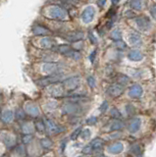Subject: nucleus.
<instances>
[{
    "mask_svg": "<svg viewBox=\"0 0 156 157\" xmlns=\"http://www.w3.org/2000/svg\"><path fill=\"white\" fill-rule=\"evenodd\" d=\"M46 16L50 19L60 20V21H66L69 19V14L64 8L58 5H51L46 10Z\"/></svg>",
    "mask_w": 156,
    "mask_h": 157,
    "instance_id": "nucleus-1",
    "label": "nucleus"
},
{
    "mask_svg": "<svg viewBox=\"0 0 156 157\" xmlns=\"http://www.w3.org/2000/svg\"><path fill=\"white\" fill-rule=\"evenodd\" d=\"M42 71L45 74L50 75V76L59 75L60 72L62 71V67H61V65H59V64L48 62V63H45L44 65L42 66Z\"/></svg>",
    "mask_w": 156,
    "mask_h": 157,
    "instance_id": "nucleus-2",
    "label": "nucleus"
},
{
    "mask_svg": "<svg viewBox=\"0 0 156 157\" xmlns=\"http://www.w3.org/2000/svg\"><path fill=\"white\" fill-rule=\"evenodd\" d=\"M95 16V9L93 6H87L82 13V20L85 24H89L93 21Z\"/></svg>",
    "mask_w": 156,
    "mask_h": 157,
    "instance_id": "nucleus-3",
    "label": "nucleus"
},
{
    "mask_svg": "<svg viewBox=\"0 0 156 157\" xmlns=\"http://www.w3.org/2000/svg\"><path fill=\"white\" fill-rule=\"evenodd\" d=\"M44 126H45V129L47 130V132L51 135H57V134L62 132L63 131H65L64 128L59 126L51 120H45Z\"/></svg>",
    "mask_w": 156,
    "mask_h": 157,
    "instance_id": "nucleus-4",
    "label": "nucleus"
},
{
    "mask_svg": "<svg viewBox=\"0 0 156 157\" xmlns=\"http://www.w3.org/2000/svg\"><path fill=\"white\" fill-rule=\"evenodd\" d=\"M135 24L139 29L143 32H148L151 29V22L149 18L145 16H139L135 19Z\"/></svg>",
    "mask_w": 156,
    "mask_h": 157,
    "instance_id": "nucleus-5",
    "label": "nucleus"
},
{
    "mask_svg": "<svg viewBox=\"0 0 156 157\" xmlns=\"http://www.w3.org/2000/svg\"><path fill=\"white\" fill-rule=\"evenodd\" d=\"M60 80H61L60 75H52V76H48L46 78H43L36 81V83H37V86H47L53 85V83L59 82Z\"/></svg>",
    "mask_w": 156,
    "mask_h": 157,
    "instance_id": "nucleus-6",
    "label": "nucleus"
},
{
    "mask_svg": "<svg viewBox=\"0 0 156 157\" xmlns=\"http://www.w3.org/2000/svg\"><path fill=\"white\" fill-rule=\"evenodd\" d=\"M80 82H81V78L76 76V77H72L70 78H67V80H65L62 82V85L67 90H74L75 88L79 86Z\"/></svg>",
    "mask_w": 156,
    "mask_h": 157,
    "instance_id": "nucleus-7",
    "label": "nucleus"
},
{
    "mask_svg": "<svg viewBox=\"0 0 156 157\" xmlns=\"http://www.w3.org/2000/svg\"><path fill=\"white\" fill-rule=\"evenodd\" d=\"M48 90H49L48 92H49L53 97H61L64 95L66 90L64 88V86H63L62 83L56 82V83H53V85H50Z\"/></svg>",
    "mask_w": 156,
    "mask_h": 157,
    "instance_id": "nucleus-8",
    "label": "nucleus"
},
{
    "mask_svg": "<svg viewBox=\"0 0 156 157\" xmlns=\"http://www.w3.org/2000/svg\"><path fill=\"white\" fill-rule=\"evenodd\" d=\"M124 92V86L119 83H114L111 85L107 88V94L111 97H118Z\"/></svg>",
    "mask_w": 156,
    "mask_h": 157,
    "instance_id": "nucleus-9",
    "label": "nucleus"
},
{
    "mask_svg": "<svg viewBox=\"0 0 156 157\" xmlns=\"http://www.w3.org/2000/svg\"><path fill=\"white\" fill-rule=\"evenodd\" d=\"M56 45H57L56 41L50 36H45L40 40V46L43 49H48V50H50V49H54V47Z\"/></svg>",
    "mask_w": 156,
    "mask_h": 157,
    "instance_id": "nucleus-10",
    "label": "nucleus"
},
{
    "mask_svg": "<svg viewBox=\"0 0 156 157\" xmlns=\"http://www.w3.org/2000/svg\"><path fill=\"white\" fill-rule=\"evenodd\" d=\"M85 36V33L84 32L82 31H75V32H72L67 33L65 36V38L67 39L68 41H71V42H76V41H79L81 39H82Z\"/></svg>",
    "mask_w": 156,
    "mask_h": 157,
    "instance_id": "nucleus-11",
    "label": "nucleus"
},
{
    "mask_svg": "<svg viewBox=\"0 0 156 157\" xmlns=\"http://www.w3.org/2000/svg\"><path fill=\"white\" fill-rule=\"evenodd\" d=\"M32 31L35 36H50L52 33V32L49 29L43 27L41 25H36V26H33Z\"/></svg>",
    "mask_w": 156,
    "mask_h": 157,
    "instance_id": "nucleus-12",
    "label": "nucleus"
},
{
    "mask_svg": "<svg viewBox=\"0 0 156 157\" xmlns=\"http://www.w3.org/2000/svg\"><path fill=\"white\" fill-rule=\"evenodd\" d=\"M129 43L131 46H139L143 44V38L138 33H131L129 36Z\"/></svg>",
    "mask_w": 156,
    "mask_h": 157,
    "instance_id": "nucleus-13",
    "label": "nucleus"
},
{
    "mask_svg": "<svg viewBox=\"0 0 156 157\" xmlns=\"http://www.w3.org/2000/svg\"><path fill=\"white\" fill-rule=\"evenodd\" d=\"M25 110L27 113H29L32 116H38L40 115V109L38 107L32 102H28L25 105Z\"/></svg>",
    "mask_w": 156,
    "mask_h": 157,
    "instance_id": "nucleus-14",
    "label": "nucleus"
},
{
    "mask_svg": "<svg viewBox=\"0 0 156 157\" xmlns=\"http://www.w3.org/2000/svg\"><path fill=\"white\" fill-rule=\"evenodd\" d=\"M143 87H141L139 85H134L130 87L129 90V95L131 97H134V98H138L140 97L141 94H143Z\"/></svg>",
    "mask_w": 156,
    "mask_h": 157,
    "instance_id": "nucleus-15",
    "label": "nucleus"
},
{
    "mask_svg": "<svg viewBox=\"0 0 156 157\" xmlns=\"http://www.w3.org/2000/svg\"><path fill=\"white\" fill-rule=\"evenodd\" d=\"M78 109H79L78 105L72 102L65 103V104L63 105V112L66 113V114H74V113L78 111Z\"/></svg>",
    "mask_w": 156,
    "mask_h": 157,
    "instance_id": "nucleus-16",
    "label": "nucleus"
},
{
    "mask_svg": "<svg viewBox=\"0 0 156 157\" xmlns=\"http://www.w3.org/2000/svg\"><path fill=\"white\" fill-rule=\"evenodd\" d=\"M140 126H141V120L139 119V118H135L134 120H131V122L130 123V125H129L130 132H131V134L136 132L140 129Z\"/></svg>",
    "mask_w": 156,
    "mask_h": 157,
    "instance_id": "nucleus-17",
    "label": "nucleus"
},
{
    "mask_svg": "<svg viewBox=\"0 0 156 157\" xmlns=\"http://www.w3.org/2000/svg\"><path fill=\"white\" fill-rule=\"evenodd\" d=\"M124 149V145L122 142H115V144H111L108 147V151L110 153H113V154H118L121 153L122 151Z\"/></svg>",
    "mask_w": 156,
    "mask_h": 157,
    "instance_id": "nucleus-18",
    "label": "nucleus"
},
{
    "mask_svg": "<svg viewBox=\"0 0 156 157\" xmlns=\"http://www.w3.org/2000/svg\"><path fill=\"white\" fill-rule=\"evenodd\" d=\"M128 58L131 61H140L143 60V54H141L139 50H131L128 54Z\"/></svg>",
    "mask_w": 156,
    "mask_h": 157,
    "instance_id": "nucleus-19",
    "label": "nucleus"
},
{
    "mask_svg": "<svg viewBox=\"0 0 156 157\" xmlns=\"http://www.w3.org/2000/svg\"><path fill=\"white\" fill-rule=\"evenodd\" d=\"M1 119L4 123H10L14 119V113L11 110H5L2 112Z\"/></svg>",
    "mask_w": 156,
    "mask_h": 157,
    "instance_id": "nucleus-20",
    "label": "nucleus"
},
{
    "mask_svg": "<svg viewBox=\"0 0 156 157\" xmlns=\"http://www.w3.org/2000/svg\"><path fill=\"white\" fill-rule=\"evenodd\" d=\"M130 5H131V7L133 8V9L139 11V10H141V9H143V7L144 0H131Z\"/></svg>",
    "mask_w": 156,
    "mask_h": 157,
    "instance_id": "nucleus-21",
    "label": "nucleus"
},
{
    "mask_svg": "<svg viewBox=\"0 0 156 157\" xmlns=\"http://www.w3.org/2000/svg\"><path fill=\"white\" fill-rule=\"evenodd\" d=\"M89 145L92 147V149H100L103 147L104 145V140H101V139H95V140H92L90 141Z\"/></svg>",
    "mask_w": 156,
    "mask_h": 157,
    "instance_id": "nucleus-22",
    "label": "nucleus"
},
{
    "mask_svg": "<svg viewBox=\"0 0 156 157\" xmlns=\"http://www.w3.org/2000/svg\"><path fill=\"white\" fill-rule=\"evenodd\" d=\"M3 142L6 144L7 147H12V146L15 145L16 140H15V137H14L13 136L6 135L5 136H4V139H3Z\"/></svg>",
    "mask_w": 156,
    "mask_h": 157,
    "instance_id": "nucleus-23",
    "label": "nucleus"
},
{
    "mask_svg": "<svg viewBox=\"0 0 156 157\" xmlns=\"http://www.w3.org/2000/svg\"><path fill=\"white\" fill-rule=\"evenodd\" d=\"M124 128V124L121 121H115L114 123H112V125L110 126V131H120Z\"/></svg>",
    "mask_w": 156,
    "mask_h": 157,
    "instance_id": "nucleus-24",
    "label": "nucleus"
},
{
    "mask_svg": "<svg viewBox=\"0 0 156 157\" xmlns=\"http://www.w3.org/2000/svg\"><path fill=\"white\" fill-rule=\"evenodd\" d=\"M111 38L114 39V40H122V33H121V31L119 29H116L114 31H112L111 33Z\"/></svg>",
    "mask_w": 156,
    "mask_h": 157,
    "instance_id": "nucleus-25",
    "label": "nucleus"
},
{
    "mask_svg": "<svg viewBox=\"0 0 156 157\" xmlns=\"http://www.w3.org/2000/svg\"><path fill=\"white\" fill-rule=\"evenodd\" d=\"M22 130H23L24 132H25V134L30 135L31 132H32L33 128H32V125L30 124V123H25V124L22 126Z\"/></svg>",
    "mask_w": 156,
    "mask_h": 157,
    "instance_id": "nucleus-26",
    "label": "nucleus"
},
{
    "mask_svg": "<svg viewBox=\"0 0 156 157\" xmlns=\"http://www.w3.org/2000/svg\"><path fill=\"white\" fill-rule=\"evenodd\" d=\"M110 114L112 117L115 118V119H121L122 118V114L119 112V110L117 109V108H112L110 111Z\"/></svg>",
    "mask_w": 156,
    "mask_h": 157,
    "instance_id": "nucleus-27",
    "label": "nucleus"
},
{
    "mask_svg": "<svg viewBox=\"0 0 156 157\" xmlns=\"http://www.w3.org/2000/svg\"><path fill=\"white\" fill-rule=\"evenodd\" d=\"M117 81H118V83L119 85H125V83H127L129 82V78L125 76V75H119L118 78H117Z\"/></svg>",
    "mask_w": 156,
    "mask_h": 157,
    "instance_id": "nucleus-28",
    "label": "nucleus"
},
{
    "mask_svg": "<svg viewBox=\"0 0 156 157\" xmlns=\"http://www.w3.org/2000/svg\"><path fill=\"white\" fill-rule=\"evenodd\" d=\"M40 144L43 147H45V148H50V147L52 146V141L49 140V139H42L40 140Z\"/></svg>",
    "mask_w": 156,
    "mask_h": 157,
    "instance_id": "nucleus-29",
    "label": "nucleus"
},
{
    "mask_svg": "<svg viewBox=\"0 0 156 157\" xmlns=\"http://www.w3.org/2000/svg\"><path fill=\"white\" fill-rule=\"evenodd\" d=\"M81 132H82V128H78V129H76L74 132H72L71 135V140H76L78 139V136H79L81 135Z\"/></svg>",
    "mask_w": 156,
    "mask_h": 157,
    "instance_id": "nucleus-30",
    "label": "nucleus"
},
{
    "mask_svg": "<svg viewBox=\"0 0 156 157\" xmlns=\"http://www.w3.org/2000/svg\"><path fill=\"white\" fill-rule=\"evenodd\" d=\"M131 152H134V153H135V155H136V156L140 157V155H141V150H140V146H139V145H138V144L134 145L133 147H131Z\"/></svg>",
    "mask_w": 156,
    "mask_h": 157,
    "instance_id": "nucleus-31",
    "label": "nucleus"
},
{
    "mask_svg": "<svg viewBox=\"0 0 156 157\" xmlns=\"http://www.w3.org/2000/svg\"><path fill=\"white\" fill-rule=\"evenodd\" d=\"M82 140H87V139H89V137L91 136V132L89 129H86L84 131H82Z\"/></svg>",
    "mask_w": 156,
    "mask_h": 157,
    "instance_id": "nucleus-32",
    "label": "nucleus"
},
{
    "mask_svg": "<svg viewBox=\"0 0 156 157\" xmlns=\"http://www.w3.org/2000/svg\"><path fill=\"white\" fill-rule=\"evenodd\" d=\"M87 83H89V86L91 87V88H93V87H95V86H96V81H95V78H93V77H89L87 78Z\"/></svg>",
    "mask_w": 156,
    "mask_h": 157,
    "instance_id": "nucleus-33",
    "label": "nucleus"
},
{
    "mask_svg": "<svg viewBox=\"0 0 156 157\" xmlns=\"http://www.w3.org/2000/svg\"><path fill=\"white\" fill-rule=\"evenodd\" d=\"M36 128L38 132H43L45 131V126H44V123H42L40 121H38L36 124Z\"/></svg>",
    "mask_w": 156,
    "mask_h": 157,
    "instance_id": "nucleus-34",
    "label": "nucleus"
},
{
    "mask_svg": "<svg viewBox=\"0 0 156 157\" xmlns=\"http://www.w3.org/2000/svg\"><path fill=\"white\" fill-rule=\"evenodd\" d=\"M92 147L90 145H86L84 149H82V153L84 154H91V152H92Z\"/></svg>",
    "mask_w": 156,
    "mask_h": 157,
    "instance_id": "nucleus-35",
    "label": "nucleus"
},
{
    "mask_svg": "<svg viewBox=\"0 0 156 157\" xmlns=\"http://www.w3.org/2000/svg\"><path fill=\"white\" fill-rule=\"evenodd\" d=\"M17 153L21 156H23L24 154H25V148H24L23 145H19L17 147Z\"/></svg>",
    "mask_w": 156,
    "mask_h": 157,
    "instance_id": "nucleus-36",
    "label": "nucleus"
},
{
    "mask_svg": "<svg viewBox=\"0 0 156 157\" xmlns=\"http://www.w3.org/2000/svg\"><path fill=\"white\" fill-rule=\"evenodd\" d=\"M116 45H117V47H118L119 49L126 48V43L124 41H122V40H117L116 41Z\"/></svg>",
    "mask_w": 156,
    "mask_h": 157,
    "instance_id": "nucleus-37",
    "label": "nucleus"
},
{
    "mask_svg": "<svg viewBox=\"0 0 156 157\" xmlns=\"http://www.w3.org/2000/svg\"><path fill=\"white\" fill-rule=\"evenodd\" d=\"M107 107H108V102H107V101H104L103 103H102L101 107H100V111H101V112H105L106 109H107Z\"/></svg>",
    "mask_w": 156,
    "mask_h": 157,
    "instance_id": "nucleus-38",
    "label": "nucleus"
},
{
    "mask_svg": "<svg viewBox=\"0 0 156 157\" xmlns=\"http://www.w3.org/2000/svg\"><path fill=\"white\" fill-rule=\"evenodd\" d=\"M96 121H97L96 117H91V118H89V119H87L86 123H87V124H89V125H93L94 123H96Z\"/></svg>",
    "mask_w": 156,
    "mask_h": 157,
    "instance_id": "nucleus-39",
    "label": "nucleus"
},
{
    "mask_svg": "<svg viewBox=\"0 0 156 157\" xmlns=\"http://www.w3.org/2000/svg\"><path fill=\"white\" fill-rule=\"evenodd\" d=\"M32 135H27L24 136V142H25V144H28V142H30L32 140Z\"/></svg>",
    "mask_w": 156,
    "mask_h": 157,
    "instance_id": "nucleus-40",
    "label": "nucleus"
},
{
    "mask_svg": "<svg viewBox=\"0 0 156 157\" xmlns=\"http://www.w3.org/2000/svg\"><path fill=\"white\" fill-rule=\"evenodd\" d=\"M105 2H106V0H98V1H97V5H98L99 7H103L105 5Z\"/></svg>",
    "mask_w": 156,
    "mask_h": 157,
    "instance_id": "nucleus-41",
    "label": "nucleus"
},
{
    "mask_svg": "<svg viewBox=\"0 0 156 157\" xmlns=\"http://www.w3.org/2000/svg\"><path fill=\"white\" fill-rule=\"evenodd\" d=\"M62 1L67 2V3H71V4H78L79 0H62Z\"/></svg>",
    "mask_w": 156,
    "mask_h": 157,
    "instance_id": "nucleus-42",
    "label": "nucleus"
},
{
    "mask_svg": "<svg viewBox=\"0 0 156 157\" xmlns=\"http://www.w3.org/2000/svg\"><path fill=\"white\" fill-rule=\"evenodd\" d=\"M96 55V50H94L93 52L91 53V55L89 56V59H90V61L91 62H93V60H94V56Z\"/></svg>",
    "mask_w": 156,
    "mask_h": 157,
    "instance_id": "nucleus-43",
    "label": "nucleus"
},
{
    "mask_svg": "<svg viewBox=\"0 0 156 157\" xmlns=\"http://www.w3.org/2000/svg\"><path fill=\"white\" fill-rule=\"evenodd\" d=\"M151 14H152V18H155V5H153L151 8Z\"/></svg>",
    "mask_w": 156,
    "mask_h": 157,
    "instance_id": "nucleus-44",
    "label": "nucleus"
},
{
    "mask_svg": "<svg viewBox=\"0 0 156 157\" xmlns=\"http://www.w3.org/2000/svg\"><path fill=\"white\" fill-rule=\"evenodd\" d=\"M17 115H18V117H19V118H20V119H21V118H24V113H23V112H21V110H19V111H18Z\"/></svg>",
    "mask_w": 156,
    "mask_h": 157,
    "instance_id": "nucleus-45",
    "label": "nucleus"
},
{
    "mask_svg": "<svg viewBox=\"0 0 156 157\" xmlns=\"http://www.w3.org/2000/svg\"><path fill=\"white\" fill-rule=\"evenodd\" d=\"M81 157H87V155H86V156H81Z\"/></svg>",
    "mask_w": 156,
    "mask_h": 157,
    "instance_id": "nucleus-46",
    "label": "nucleus"
},
{
    "mask_svg": "<svg viewBox=\"0 0 156 157\" xmlns=\"http://www.w3.org/2000/svg\"><path fill=\"white\" fill-rule=\"evenodd\" d=\"M3 157H9V156H3Z\"/></svg>",
    "mask_w": 156,
    "mask_h": 157,
    "instance_id": "nucleus-47",
    "label": "nucleus"
},
{
    "mask_svg": "<svg viewBox=\"0 0 156 157\" xmlns=\"http://www.w3.org/2000/svg\"><path fill=\"white\" fill-rule=\"evenodd\" d=\"M101 157H106V156H101Z\"/></svg>",
    "mask_w": 156,
    "mask_h": 157,
    "instance_id": "nucleus-48",
    "label": "nucleus"
}]
</instances>
